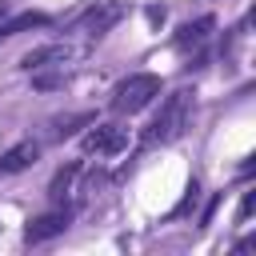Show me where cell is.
<instances>
[{
  "label": "cell",
  "mask_w": 256,
  "mask_h": 256,
  "mask_svg": "<svg viewBox=\"0 0 256 256\" xmlns=\"http://www.w3.org/2000/svg\"><path fill=\"white\" fill-rule=\"evenodd\" d=\"M188 116H192V92H172L164 104H160V112L152 116V124H148V132H144V144H172L184 128H188Z\"/></svg>",
  "instance_id": "1"
},
{
  "label": "cell",
  "mask_w": 256,
  "mask_h": 256,
  "mask_svg": "<svg viewBox=\"0 0 256 256\" xmlns=\"http://www.w3.org/2000/svg\"><path fill=\"white\" fill-rule=\"evenodd\" d=\"M152 96H160V76H152V72H136V76H128V80H120V84L112 88L108 108H112L116 116H132V112L148 108Z\"/></svg>",
  "instance_id": "2"
},
{
  "label": "cell",
  "mask_w": 256,
  "mask_h": 256,
  "mask_svg": "<svg viewBox=\"0 0 256 256\" xmlns=\"http://www.w3.org/2000/svg\"><path fill=\"white\" fill-rule=\"evenodd\" d=\"M80 148H84V152H96V156L124 152V148H128V128H124V124H96L92 132H84Z\"/></svg>",
  "instance_id": "3"
},
{
  "label": "cell",
  "mask_w": 256,
  "mask_h": 256,
  "mask_svg": "<svg viewBox=\"0 0 256 256\" xmlns=\"http://www.w3.org/2000/svg\"><path fill=\"white\" fill-rule=\"evenodd\" d=\"M68 220H72V208H52V212L36 216V220H32V224L24 228V240H28V244L52 240V236H60V232L68 228Z\"/></svg>",
  "instance_id": "4"
},
{
  "label": "cell",
  "mask_w": 256,
  "mask_h": 256,
  "mask_svg": "<svg viewBox=\"0 0 256 256\" xmlns=\"http://www.w3.org/2000/svg\"><path fill=\"white\" fill-rule=\"evenodd\" d=\"M124 16V8L116 4V0H108V4H100V8H92V12H84V20H80V32H88V36H104L116 20Z\"/></svg>",
  "instance_id": "5"
},
{
  "label": "cell",
  "mask_w": 256,
  "mask_h": 256,
  "mask_svg": "<svg viewBox=\"0 0 256 256\" xmlns=\"http://www.w3.org/2000/svg\"><path fill=\"white\" fill-rule=\"evenodd\" d=\"M68 56H72V44H44V48H32V52L20 60V68H28V72H40V68H48V64H60V68H64Z\"/></svg>",
  "instance_id": "6"
},
{
  "label": "cell",
  "mask_w": 256,
  "mask_h": 256,
  "mask_svg": "<svg viewBox=\"0 0 256 256\" xmlns=\"http://www.w3.org/2000/svg\"><path fill=\"white\" fill-rule=\"evenodd\" d=\"M36 156H40V144H36V140H20V144H12V148L0 156V172H4V176H8V172H24Z\"/></svg>",
  "instance_id": "7"
},
{
  "label": "cell",
  "mask_w": 256,
  "mask_h": 256,
  "mask_svg": "<svg viewBox=\"0 0 256 256\" xmlns=\"http://www.w3.org/2000/svg\"><path fill=\"white\" fill-rule=\"evenodd\" d=\"M208 32H212V16H200V20H192L176 32V48H200L208 40Z\"/></svg>",
  "instance_id": "8"
},
{
  "label": "cell",
  "mask_w": 256,
  "mask_h": 256,
  "mask_svg": "<svg viewBox=\"0 0 256 256\" xmlns=\"http://www.w3.org/2000/svg\"><path fill=\"white\" fill-rule=\"evenodd\" d=\"M76 176H80V160L64 164V168L52 176V184H48V196H52V200H64V192L72 188V180H76Z\"/></svg>",
  "instance_id": "9"
},
{
  "label": "cell",
  "mask_w": 256,
  "mask_h": 256,
  "mask_svg": "<svg viewBox=\"0 0 256 256\" xmlns=\"http://www.w3.org/2000/svg\"><path fill=\"white\" fill-rule=\"evenodd\" d=\"M40 24H48L44 12H20L16 20H8V24L0 28V36H16V32H24V28H40Z\"/></svg>",
  "instance_id": "10"
},
{
  "label": "cell",
  "mask_w": 256,
  "mask_h": 256,
  "mask_svg": "<svg viewBox=\"0 0 256 256\" xmlns=\"http://www.w3.org/2000/svg\"><path fill=\"white\" fill-rule=\"evenodd\" d=\"M76 124H92V116H88V112H80V116H56V120H52V136H56V140H60V136H72Z\"/></svg>",
  "instance_id": "11"
},
{
  "label": "cell",
  "mask_w": 256,
  "mask_h": 256,
  "mask_svg": "<svg viewBox=\"0 0 256 256\" xmlns=\"http://www.w3.org/2000/svg\"><path fill=\"white\" fill-rule=\"evenodd\" d=\"M36 88H60L64 84V72H44V76H32Z\"/></svg>",
  "instance_id": "12"
},
{
  "label": "cell",
  "mask_w": 256,
  "mask_h": 256,
  "mask_svg": "<svg viewBox=\"0 0 256 256\" xmlns=\"http://www.w3.org/2000/svg\"><path fill=\"white\" fill-rule=\"evenodd\" d=\"M252 204H256V196H252V192H248V196H244V204H240V220H244V216H248V212H252Z\"/></svg>",
  "instance_id": "13"
}]
</instances>
